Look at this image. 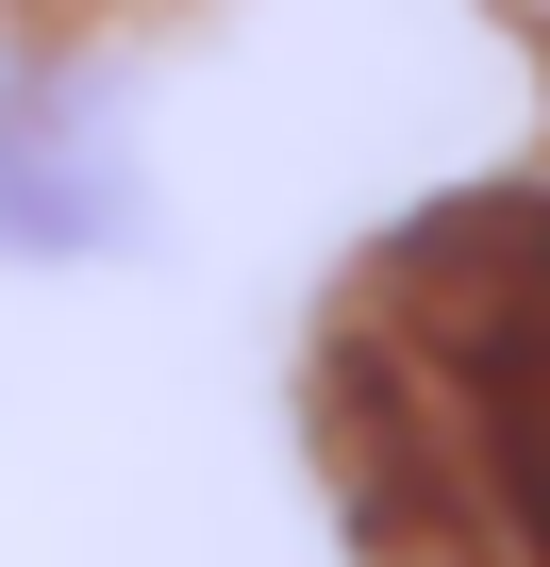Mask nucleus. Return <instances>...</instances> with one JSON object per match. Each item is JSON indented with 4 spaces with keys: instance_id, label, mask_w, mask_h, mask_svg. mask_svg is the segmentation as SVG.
Wrapping results in <instances>:
<instances>
[{
    "instance_id": "nucleus-1",
    "label": "nucleus",
    "mask_w": 550,
    "mask_h": 567,
    "mask_svg": "<svg viewBox=\"0 0 550 567\" xmlns=\"http://www.w3.org/2000/svg\"><path fill=\"white\" fill-rule=\"evenodd\" d=\"M384 301L484 467V517L517 534V567H550V200H467L401 234Z\"/></svg>"
},
{
    "instance_id": "nucleus-2",
    "label": "nucleus",
    "mask_w": 550,
    "mask_h": 567,
    "mask_svg": "<svg viewBox=\"0 0 550 567\" xmlns=\"http://www.w3.org/2000/svg\"><path fill=\"white\" fill-rule=\"evenodd\" d=\"M134 234V134L84 68H18L0 84V250H101Z\"/></svg>"
}]
</instances>
